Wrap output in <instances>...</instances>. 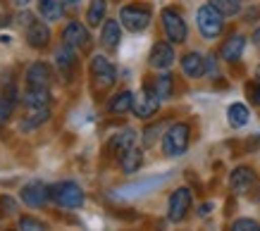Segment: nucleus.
Masks as SVG:
<instances>
[{
  "label": "nucleus",
  "mask_w": 260,
  "mask_h": 231,
  "mask_svg": "<svg viewBox=\"0 0 260 231\" xmlns=\"http://www.w3.org/2000/svg\"><path fill=\"white\" fill-rule=\"evenodd\" d=\"M189 141H191L189 124H186V122H177V124H172V127L165 131V136H162V150H165V155H170V158H179V155L186 152Z\"/></svg>",
  "instance_id": "1"
},
{
  "label": "nucleus",
  "mask_w": 260,
  "mask_h": 231,
  "mask_svg": "<svg viewBox=\"0 0 260 231\" xmlns=\"http://www.w3.org/2000/svg\"><path fill=\"white\" fill-rule=\"evenodd\" d=\"M196 24H198V31L203 33V38L213 41V38H217V36L222 33V29H224V15L208 3V5H203V8H198Z\"/></svg>",
  "instance_id": "2"
},
{
  "label": "nucleus",
  "mask_w": 260,
  "mask_h": 231,
  "mask_svg": "<svg viewBox=\"0 0 260 231\" xmlns=\"http://www.w3.org/2000/svg\"><path fill=\"white\" fill-rule=\"evenodd\" d=\"M50 198L62 207H81L84 200H86V196H84L79 183L60 181V183H55V186H50Z\"/></svg>",
  "instance_id": "3"
},
{
  "label": "nucleus",
  "mask_w": 260,
  "mask_h": 231,
  "mask_svg": "<svg viewBox=\"0 0 260 231\" xmlns=\"http://www.w3.org/2000/svg\"><path fill=\"white\" fill-rule=\"evenodd\" d=\"M88 69H91V79H93V86L98 88V91H108V88L117 81V69H115V64H112L108 57L93 55Z\"/></svg>",
  "instance_id": "4"
},
{
  "label": "nucleus",
  "mask_w": 260,
  "mask_h": 231,
  "mask_svg": "<svg viewBox=\"0 0 260 231\" xmlns=\"http://www.w3.org/2000/svg\"><path fill=\"white\" fill-rule=\"evenodd\" d=\"M150 10L143 8V5H124V8L119 10V24L129 29V31H146L150 24Z\"/></svg>",
  "instance_id": "5"
},
{
  "label": "nucleus",
  "mask_w": 260,
  "mask_h": 231,
  "mask_svg": "<svg viewBox=\"0 0 260 231\" xmlns=\"http://www.w3.org/2000/svg\"><path fill=\"white\" fill-rule=\"evenodd\" d=\"M160 96H158V91H155V84L150 86V84H146V86L141 88V93L134 98V114L139 117V120H150L155 112H158L160 107Z\"/></svg>",
  "instance_id": "6"
},
{
  "label": "nucleus",
  "mask_w": 260,
  "mask_h": 231,
  "mask_svg": "<svg viewBox=\"0 0 260 231\" xmlns=\"http://www.w3.org/2000/svg\"><path fill=\"white\" fill-rule=\"evenodd\" d=\"M160 17H162V26H165V33H167V38H170V43H184L186 36H189L184 17L174 8H165Z\"/></svg>",
  "instance_id": "7"
},
{
  "label": "nucleus",
  "mask_w": 260,
  "mask_h": 231,
  "mask_svg": "<svg viewBox=\"0 0 260 231\" xmlns=\"http://www.w3.org/2000/svg\"><path fill=\"white\" fill-rule=\"evenodd\" d=\"M24 84H26V88H34V91H50L53 69H50L46 62L29 64V69L24 74Z\"/></svg>",
  "instance_id": "8"
},
{
  "label": "nucleus",
  "mask_w": 260,
  "mask_h": 231,
  "mask_svg": "<svg viewBox=\"0 0 260 231\" xmlns=\"http://www.w3.org/2000/svg\"><path fill=\"white\" fill-rule=\"evenodd\" d=\"M191 200H193V196H191V191L186 186L177 188L170 196V203H167V217H170V222H181L186 217V212H189V207H191Z\"/></svg>",
  "instance_id": "9"
},
{
  "label": "nucleus",
  "mask_w": 260,
  "mask_h": 231,
  "mask_svg": "<svg viewBox=\"0 0 260 231\" xmlns=\"http://www.w3.org/2000/svg\"><path fill=\"white\" fill-rule=\"evenodd\" d=\"M62 43L72 46L74 50H86L91 46V33L81 22H70L62 31Z\"/></svg>",
  "instance_id": "10"
},
{
  "label": "nucleus",
  "mask_w": 260,
  "mask_h": 231,
  "mask_svg": "<svg viewBox=\"0 0 260 231\" xmlns=\"http://www.w3.org/2000/svg\"><path fill=\"white\" fill-rule=\"evenodd\" d=\"M19 196L29 207H43L50 200V186H46L43 181H29L22 186Z\"/></svg>",
  "instance_id": "11"
},
{
  "label": "nucleus",
  "mask_w": 260,
  "mask_h": 231,
  "mask_svg": "<svg viewBox=\"0 0 260 231\" xmlns=\"http://www.w3.org/2000/svg\"><path fill=\"white\" fill-rule=\"evenodd\" d=\"M24 38H26V43L36 50L46 48L48 41H50V29H48V24L43 19H36V17H34L31 22L24 26Z\"/></svg>",
  "instance_id": "12"
},
{
  "label": "nucleus",
  "mask_w": 260,
  "mask_h": 231,
  "mask_svg": "<svg viewBox=\"0 0 260 231\" xmlns=\"http://www.w3.org/2000/svg\"><path fill=\"white\" fill-rule=\"evenodd\" d=\"M174 48H172V43H165V41H160V43H155L153 46V50H150V57H148V62L153 69H170L174 64Z\"/></svg>",
  "instance_id": "13"
},
{
  "label": "nucleus",
  "mask_w": 260,
  "mask_h": 231,
  "mask_svg": "<svg viewBox=\"0 0 260 231\" xmlns=\"http://www.w3.org/2000/svg\"><path fill=\"white\" fill-rule=\"evenodd\" d=\"M55 64H57V69H60V74L70 79L74 67H77V50L72 48V46H67V43H62L55 50Z\"/></svg>",
  "instance_id": "14"
},
{
  "label": "nucleus",
  "mask_w": 260,
  "mask_h": 231,
  "mask_svg": "<svg viewBox=\"0 0 260 231\" xmlns=\"http://www.w3.org/2000/svg\"><path fill=\"white\" fill-rule=\"evenodd\" d=\"M253 183H255V172L251 167H237L229 174V186H232V191L237 193L251 191Z\"/></svg>",
  "instance_id": "15"
},
{
  "label": "nucleus",
  "mask_w": 260,
  "mask_h": 231,
  "mask_svg": "<svg viewBox=\"0 0 260 231\" xmlns=\"http://www.w3.org/2000/svg\"><path fill=\"white\" fill-rule=\"evenodd\" d=\"M244 48H246V36L234 33V36H229V38L222 43L220 57L222 60H227V62H237L239 57L244 55Z\"/></svg>",
  "instance_id": "16"
},
{
  "label": "nucleus",
  "mask_w": 260,
  "mask_h": 231,
  "mask_svg": "<svg viewBox=\"0 0 260 231\" xmlns=\"http://www.w3.org/2000/svg\"><path fill=\"white\" fill-rule=\"evenodd\" d=\"M19 100H22V105L26 110H46V107H50V91H34V88H26Z\"/></svg>",
  "instance_id": "17"
},
{
  "label": "nucleus",
  "mask_w": 260,
  "mask_h": 231,
  "mask_svg": "<svg viewBox=\"0 0 260 231\" xmlns=\"http://www.w3.org/2000/svg\"><path fill=\"white\" fill-rule=\"evenodd\" d=\"M181 72L191 76V79H198V76H203L205 74V57L201 53H186V55L181 57Z\"/></svg>",
  "instance_id": "18"
},
{
  "label": "nucleus",
  "mask_w": 260,
  "mask_h": 231,
  "mask_svg": "<svg viewBox=\"0 0 260 231\" xmlns=\"http://www.w3.org/2000/svg\"><path fill=\"white\" fill-rule=\"evenodd\" d=\"M119 38H122V26H119L117 19H105L101 29V43L108 50H115L119 46Z\"/></svg>",
  "instance_id": "19"
},
{
  "label": "nucleus",
  "mask_w": 260,
  "mask_h": 231,
  "mask_svg": "<svg viewBox=\"0 0 260 231\" xmlns=\"http://www.w3.org/2000/svg\"><path fill=\"white\" fill-rule=\"evenodd\" d=\"M134 93L132 91H122L117 96L110 98V103H108V112L110 114H126V112L134 110Z\"/></svg>",
  "instance_id": "20"
},
{
  "label": "nucleus",
  "mask_w": 260,
  "mask_h": 231,
  "mask_svg": "<svg viewBox=\"0 0 260 231\" xmlns=\"http://www.w3.org/2000/svg\"><path fill=\"white\" fill-rule=\"evenodd\" d=\"M36 5H39L41 17L48 22H57L64 15V0H36Z\"/></svg>",
  "instance_id": "21"
},
{
  "label": "nucleus",
  "mask_w": 260,
  "mask_h": 231,
  "mask_svg": "<svg viewBox=\"0 0 260 231\" xmlns=\"http://www.w3.org/2000/svg\"><path fill=\"white\" fill-rule=\"evenodd\" d=\"M136 136H139V134H136L134 129H122L119 134L112 136L110 150L112 152H119V155H122V152H126L129 148H134V145H136Z\"/></svg>",
  "instance_id": "22"
},
{
  "label": "nucleus",
  "mask_w": 260,
  "mask_h": 231,
  "mask_svg": "<svg viewBox=\"0 0 260 231\" xmlns=\"http://www.w3.org/2000/svg\"><path fill=\"white\" fill-rule=\"evenodd\" d=\"M141 162H143V152L139 150L136 145L119 155V165H122V172H124V174H134V172H139Z\"/></svg>",
  "instance_id": "23"
},
{
  "label": "nucleus",
  "mask_w": 260,
  "mask_h": 231,
  "mask_svg": "<svg viewBox=\"0 0 260 231\" xmlns=\"http://www.w3.org/2000/svg\"><path fill=\"white\" fill-rule=\"evenodd\" d=\"M227 120L229 124L234 129H241L248 124V120H251V114H248V107H246L244 103H234V105H229V110H227Z\"/></svg>",
  "instance_id": "24"
},
{
  "label": "nucleus",
  "mask_w": 260,
  "mask_h": 231,
  "mask_svg": "<svg viewBox=\"0 0 260 231\" xmlns=\"http://www.w3.org/2000/svg\"><path fill=\"white\" fill-rule=\"evenodd\" d=\"M50 120V110H29V114L22 120V124H19V129L22 131H34V129H39L41 124H46V122Z\"/></svg>",
  "instance_id": "25"
},
{
  "label": "nucleus",
  "mask_w": 260,
  "mask_h": 231,
  "mask_svg": "<svg viewBox=\"0 0 260 231\" xmlns=\"http://www.w3.org/2000/svg\"><path fill=\"white\" fill-rule=\"evenodd\" d=\"M105 12H108V3H105V0H91V5H88V10H86V24L88 26L103 24Z\"/></svg>",
  "instance_id": "26"
},
{
  "label": "nucleus",
  "mask_w": 260,
  "mask_h": 231,
  "mask_svg": "<svg viewBox=\"0 0 260 231\" xmlns=\"http://www.w3.org/2000/svg\"><path fill=\"white\" fill-rule=\"evenodd\" d=\"M155 91H158L160 100L172 98V93H174V79H172V74H167V72L160 74L158 79H155Z\"/></svg>",
  "instance_id": "27"
},
{
  "label": "nucleus",
  "mask_w": 260,
  "mask_h": 231,
  "mask_svg": "<svg viewBox=\"0 0 260 231\" xmlns=\"http://www.w3.org/2000/svg\"><path fill=\"white\" fill-rule=\"evenodd\" d=\"M17 231H48V224L41 222L39 217L22 215L19 217V222H17Z\"/></svg>",
  "instance_id": "28"
},
{
  "label": "nucleus",
  "mask_w": 260,
  "mask_h": 231,
  "mask_svg": "<svg viewBox=\"0 0 260 231\" xmlns=\"http://www.w3.org/2000/svg\"><path fill=\"white\" fill-rule=\"evenodd\" d=\"M215 10H220L224 17H234L241 10V0H210Z\"/></svg>",
  "instance_id": "29"
},
{
  "label": "nucleus",
  "mask_w": 260,
  "mask_h": 231,
  "mask_svg": "<svg viewBox=\"0 0 260 231\" xmlns=\"http://www.w3.org/2000/svg\"><path fill=\"white\" fill-rule=\"evenodd\" d=\"M229 231H260V224L251 217H241V219H234Z\"/></svg>",
  "instance_id": "30"
},
{
  "label": "nucleus",
  "mask_w": 260,
  "mask_h": 231,
  "mask_svg": "<svg viewBox=\"0 0 260 231\" xmlns=\"http://www.w3.org/2000/svg\"><path fill=\"white\" fill-rule=\"evenodd\" d=\"M15 103H17V98L12 96H0V122H8L10 120V114H12V110H15Z\"/></svg>",
  "instance_id": "31"
},
{
  "label": "nucleus",
  "mask_w": 260,
  "mask_h": 231,
  "mask_svg": "<svg viewBox=\"0 0 260 231\" xmlns=\"http://www.w3.org/2000/svg\"><path fill=\"white\" fill-rule=\"evenodd\" d=\"M220 74V67H217V55H208L205 57V76L215 79Z\"/></svg>",
  "instance_id": "32"
},
{
  "label": "nucleus",
  "mask_w": 260,
  "mask_h": 231,
  "mask_svg": "<svg viewBox=\"0 0 260 231\" xmlns=\"http://www.w3.org/2000/svg\"><path fill=\"white\" fill-rule=\"evenodd\" d=\"M158 131H160V127H150L148 131H146V136H143V145H146V148H150V145L155 143V138H158Z\"/></svg>",
  "instance_id": "33"
},
{
  "label": "nucleus",
  "mask_w": 260,
  "mask_h": 231,
  "mask_svg": "<svg viewBox=\"0 0 260 231\" xmlns=\"http://www.w3.org/2000/svg\"><path fill=\"white\" fill-rule=\"evenodd\" d=\"M0 210H5V212H15L17 203L10 198V196H3V198H0Z\"/></svg>",
  "instance_id": "34"
},
{
  "label": "nucleus",
  "mask_w": 260,
  "mask_h": 231,
  "mask_svg": "<svg viewBox=\"0 0 260 231\" xmlns=\"http://www.w3.org/2000/svg\"><path fill=\"white\" fill-rule=\"evenodd\" d=\"M10 3H12V5H15V8L24 10V8H26V5H29V3H31V0H10Z\"/></svg>",
  "instance_id": "35"
},
{
  "label": "nucleus",
  "mask_w": 260,
  "mask_h": 231,
  "mask_svg": "<svg viewBox=\"0 0 260 231\" xmlns=\"http://www.w3.org/2000/svg\"><path fill=\"white\" fill-rule=\"evenodd\" d=\"M253 103L260 105V86H258V88H253Z\"/></svg>",
  "instance_id": "36"
},
{
  "label": "nucleus",
  "mask_w": 260,
  "mask_h": 231,
  "mask_svg": "<svg viewBox=\"0 0 260 231\" xmlns=\"http://www.w3.org/2000/svg\"><path fill=\"white\" fill-rule=\"evenodd\" d=\"M253 43H255V46L260 48V26L255 29V31H253Z\"/></svg>",
  "instance_id": "37"
},
{
  "label": "nucleus",
  "mask_w": 260,
  "mask_h": 231,
  "mask_svg": "<svg viewBox=\"0 0 260 231\" xmlns=\"http://www.w3.org/2000/svg\"><path fill=\"white\" fill-rule=\"evenodd\" d=\"M255 79L260 81V64H258V69H255Z\"/></svg>",
  "instance_id": "38"
},
{
  "label": "nucleus",
  "mask_w": 260,
  "mask_h": 231,
  "mask_svg": "<svg viewBox=\"0 0 260 231\" xmlns=\"http://www.w3.org/2000/svg\"><path fill=\"white\" fill-rule=\"evenodd\" d=\"M64 3H70V5H77V3H79V0H64Z\"/></svg>",
  "instance_id": "39"
},
{
  "label": "nucleus",
  "mask_w": 260,
  "mask_h": 231,
  "mask_svg": "<svg viewBox=\"0 0 260 231\" xmlns=\"http://www.w3.org/2000/svg\"><path fill=\"white\" fill-rule=\"evenodd\" d=\"M0 3H3V0H0Z\"/></svg>",
  "instance_id": "40"
}]
</instances>
